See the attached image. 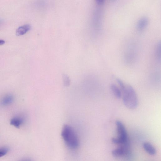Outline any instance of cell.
<instances>
[{"label":"cell","instance_id":"obj_1","mask_svg":"<svg viewBox=\"0 0 161 161\" xmlns=\"http://www.w3.org/2000/svg\"><path fill=\"white\" fill-rule=\"evenodd\" d=\"M121 92L123 101L125 106L130 109H134L138 104V97L135 91L132 86L125 84L122 80L117 79Z\"/></svg>","mask_w":161,"mask_h":161},{"label":"cell","instance_id":"obj_2","mask_svg":"<svg viewBox=\"0 0 161 161\" xmlns=\"http://www.w3.org/2000/svg\"><path fill=\"white\" fill-rule=\"evenodd\" d=\"M61 135L66 144L69 148L72 149L78 148L79 139L76 132L71 126L65 125L62 131Z\"/></svg>","mask_w":161,"mask_h":161},{"label":"cell","instance_id":"obj_3","mask_svg":"<svg viewBox=\"0 0 161 161\" xmlns=\"http://www.w3.org/2000/svg\"><path fill=\"white\" fill-rule=\"evenodd\" d=\"M116 125L118 136L117 138H113V143L118 145H124L127 143L128 136L126 130L123 123L120 121H117Z\"/></svg>","mask_w":161,"mask_h":161},{"label":"cell","instance_id":"obj_4","mask_svg":"<svg viewBox=\"0 0 161 161\" xmlns=\"http://www.w3.org/2000/svg\"><path fill=\"white\" fill-rule=\"evenodd\" d=\"M127 143L124 145L116 148L112 151L113 155L116 157H119L124 155L128 151Z\"/></svg>","mask_w":161,"mask_h":161},{"label":"cell","instance_id":"obj_5","mask_svg":"<svg viewBox=\"0 0 161 161\" xmlns=\"http://www.w3.org/2000/svg\"><path fill=\"white\" fill-rule=\"evenodd\" d=\"M24 120L22 117H15L12 119L10 121V124L17 128H19L23 124Z\"/></svg>","mask_w":161,"mask_h":161},{"label":"cell","instance_id":"obj_6","mask_svg":"<svg viewBox=\"0 0 161 161\" xmlns=\"http://www.w3.org/2000/svg\"><path fill=\"white\" fill-rule=\"evenodd\" d=\"M31 29L29 24L24 25L19 27L16 30V34L18 36H22L26 34Z\"/></svg>","mask_w":161,"mask_h":161},{"label":"cell","instance_id":"obj_7","mask_svg":"<svg viewBox=\"0 0 161 161\" xmlns=\"http://www.w3.org/2000/svg\"><path fill=\"white\" fill-rule=\"evenodd\" d=\"M148 19L146 17L142 18L138 21L137 24V28L139 31L143 30L147 26Z\"/></svg>","mask_w":161,"mask_h":161},{"label":"cell","instance_id":"obj_8","mask_svg":"<svg viewBox=\"0 0 161 161\" xmlns=\"http://www.w3.org/2000/svg\"><path fill=\"white\" fill-rule=\"evenodd\" d=\"M143 147L145 151L151 155H154L156 153L155 148L148 142H145L143 144Z\"/></svg>","mask_w":161,"mask_h":161},{"label":"cell","instance_id":"obj_9","mask_svg":"<svg viewBox=\"0 0 161 161\" xmlns=\"http://www.w3.org/2000/svg\"><path fill=\"white\" fill-rule=\"evenodd\" d=\"M111 91L114 95L117 98H120L121 97V89L114 84H111L110 86Z\"/></svg>","mask_w":161,"mask_h":161},{"label":"cell","instance_id":"obj_10","mask_svg":"<svg viewBox=\"0 0 161 161\" xmlns=\"http://www.w3.org/2000/svg\"><path fill=\"white\" fill-rule=\"evenodd\" d=\"M14 97L11 95H5L1 101L2 104L4 106H7L13 102Z\"/></svg>","mask_w":161,"mask_h":161},{"label":"cell","instance_id":"obj_11","mask_svg":"<svg viewBox=\"0 0 161 161\" xmlns=\"http://www.w3.org/2000/svg\"><path fill=\"white\" fill-rule=\"evenodd\" d=\"M9 151L7 148H0V157H2L7 154Z\"/></svg>","mask_w":161,"mask_h":161},{"label":"cell","instance_id":"obj_12","mask_svg":"<svg viewBox=\"0 0 161 161\" xmlns=\"http://www.w3.org/2000/svg\"><path fill=\"white\" fill-rule=\"evenodd\" d=\"M63 80L65 85L66 86H69L70 83V79L69 77H67L66 75H65L63 77Z\"/></svg>","mask_w":161,"mask_h":161},{"label":"cell","instance_id":"obj_13","mask_svg":"<svg viewBox=\"0 0 161 161\" xmlns=\"http://www.w3.org/2000/svg\"><path fill=\"white\" fill-rule=\"evenodd\" d=\"M5 43V42L4 40H0V45H3Z\"/></svg>","mask_w":161,"mask_h":161}]
</instances>
